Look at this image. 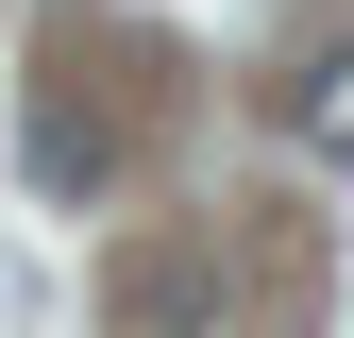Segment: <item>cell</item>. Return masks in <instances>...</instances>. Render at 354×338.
Instances as JSON below:
<instances>
[{
  "instance_id": "2",
  "label": "cell",
  "mask_w": 354,
  "mask_h": 338,
  "mask_svg": "<svg viewBox=\"0 0 354 338\" xmlns=\"http://www.w3.org/2000/svg\"><path fill=\"white\" fill-rule=\"evenodd\" d=\"M17 305H34V287H17V271H0V338H17Z\"/></svg>"
},
{
  "instance_id": "1",
  "label": "cell",
  "mask_w": 354,
  "mask_h": 338,
  "mask_svg": "<svg viewBox=\"0 0 354 338\" xmlns=\"http://www.w3.org/2000/svg\"><path fill=\"white\" fill-rule=\"evenodd\" d=\"M287 118H304V152H354V51H304Z\"/></svg>"
}]
</instances>
